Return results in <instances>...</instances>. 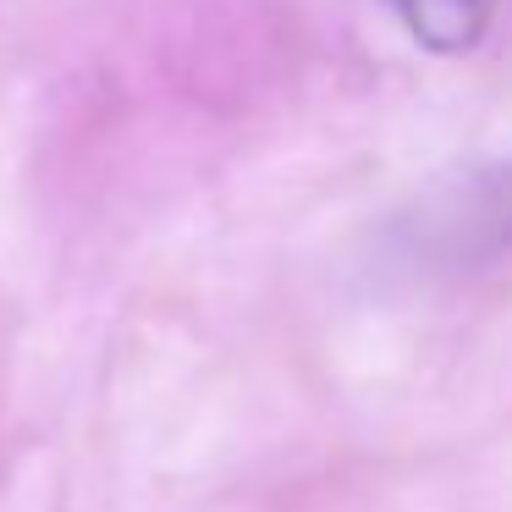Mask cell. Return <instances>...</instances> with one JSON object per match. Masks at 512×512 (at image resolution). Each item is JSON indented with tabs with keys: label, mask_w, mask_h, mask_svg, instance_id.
<instances>
[{
	"label": "cell",
	"mask_w": 512,
	"mask_h": 512,
	"mask_svg": "<svg viewBox=\"0 0 512 512\" xmlns=\"http://www.w3.org/2000/svg\"><path fill=\"white\" fill-rule=\"evenodd\" d=\"M391 12L402 17L413 39L435 56H457L468 50L490 23V0H391Z\"/></svg>",
	"instance_id": "1"
}]
</instances>
